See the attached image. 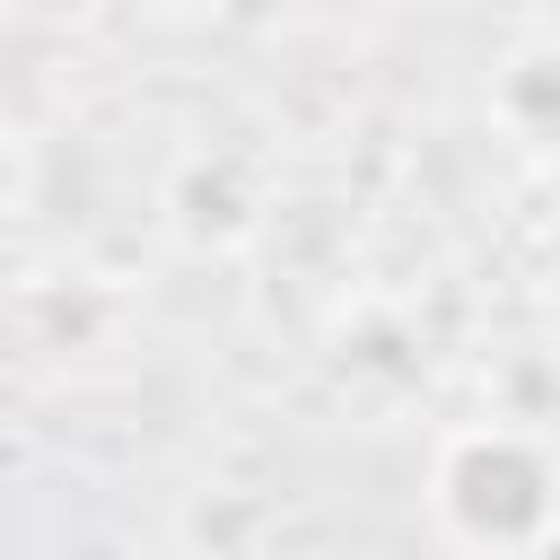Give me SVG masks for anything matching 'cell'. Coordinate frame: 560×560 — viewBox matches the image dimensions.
Here are the masks:
<instances>
[{"instance_id": "6da1fadb", "label": "cell", "mask_w": 560, "mask_h": 560, "mask_svg": "<svg viewBox=\"0 0 560 560\" xmlns=\"http://www.w3.org/2000/svg\"><path fill=\"white\" fill-rule=\"evenodd\" d=\"M438 508L464 542H534L560 516V481L525 438H464L438 472Z\"/></svg>"}]
</instances>
